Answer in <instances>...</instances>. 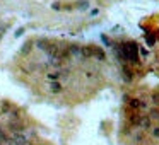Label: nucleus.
Returning a JSON list of instances; mask_svg holds the SVG:
<instances>
[{
	"label": "nucleus",
	"instance_id": "obj_1",
	"mask_svg": "<svg viewBox=\"0 0 159 145\" xmlns=\"http://www.w3.org/2000/svg\"><path fill=\"white\" fill-rule=\"evenodd\" d=\"M7 128L11 130L12 133H22V131H24V128H26V125L22 123L21 119H11V121H9V125H7Z\"/></svg>",
	"mask_w": 159,
	"mask_h": 145
},
{
	"label": "nucleus",
	"instance_id": "obj_2",
	"mask_svg": "<svg viewBox=\"0 0 159 145\" xmlns=\"http://www.w3.org/2000/svg\"><path fill=\"white\" fill-rule=\"evenodd\" d=\"M48 91L55 96H58L64 91V85H62V82H48Z\"/></svg>",
	"mask_w": 159,
	"mask_h": 145
},
{
	"label": "nucleus",
	"instance_id": "obj_3",
	"mask_svg": "<svg viewBox=\"0 0 159 145\" xmlns=\"http://www.w3.org/2000/svg\"><path fill=\"white\" fill-rule=\"evenodd\" d=\"M128 106L133 109V111H139V109H144L145 108V104H144V101H140V99H128Z\"/></svg>",
	"mask_w": 159,
	"mask_h": 145
},
{
	"label": "nucleus",
	"instance_id": "obj_4",
	"mask_svg": "<svg viewBox=\"0 0 159 145\" xmlns=\"http://www.w3.org/2000/svg\"><path fill=\"white\" fill-rule=\"evenodd\" d=\"M92 57H94V58H98L99 62H104V60H106L104 51H103L101 48H98V46H92Z\"/></svg>",
	"mask_w": 159,
	"mask_h": 145
},
{
	"label": "nucleus",
	"instance_id": "obj_5",
	"mask_svg": "<svg viewBox=\"0 0 159 145\" xmlns=\"http://www.w3.org/2000/svg\"><path fill=\"white\" fill-rule=\"evenodd\" d=\"M67 53H69V57H80V46L72 45V46L67 48Z\"/></svg>",
	"mask_w": 159,
	"mask_h": 145
},
{
	"label": "nucleus",
	"instance_id": "obj_6",
	"mask_svg": "<svg viewBox=\"0 0 159 145\" xmlns=\"http://www.w3.org/2000/svg\"><path fill=\"white\" fill-rule=\"evenodd\" d=\"M151 119H149V116H140V121H139V126L142 130H147V128H151Z\"/></svg>",
	"mask_w": 159,
	"mask_h": 145
},
{
	"label": "nucleus",
	"instance_id": "obj_7",
	"mask_svg": "<svg viewBox=\"0 0 159 145\" xmlns=\"http://www.w3.org/2000/svg\"><path fill=\"white\" fill-rule=\"evenodd\" d=\"M33 46H34V43H33V41H26V43H24L22 48H21V55H22V57H26L27 53L33 50Z\"/></svg>",
	"mask_w": 159,
	"mask_h": 145
},
{
	"label": "nucleus",
	"instance_id": "obj_8",
	"mask_svg": "<svg viewBox=\"0 0 159 145\" xmlns=\"http://www.w3.org/2000/svg\"><path fill=\"white\" fill-rule=\"evenodd\" d=\"M80 55L84 58H92V46H82L80 48Z\"/></svg>",
	"mask_w": 159,
	"mask_h": 145
},
{
	"label": "nucleus",
	"instance_id": "obj_9",
	"mask_svg": "<svg viewBox=\"0 0 159 145\" xmlns=\"http://www.w3.org/2000/svg\"><path fill=\"white\" fill-rule=\"evenodd\" d=\"M36 46L39 48L41 51H46L48 46H50V41H48V39H38V41H36Z\"/></svg>",
	"mask_w": 159,
	"mask_h": 145
},
{
	"label": "nucleus",
	"instance_id": "obj_10",
	"mask_svg": "<svg viewBox=\"0 0 159 145\" xmlns=\"http://www.w3.org/2000/svg\"><path fill=\"white\" fill-rule=\"evenodd\" d=\"M123 79L127 80V82H132V79H133V72L130 70L128 67H123Z\"/></svg>",
	"mask_w": 159,
	"mask_h": 145
},
{
	"label": "nucleus",
	"instance_id": "obj_11",
	"mask_svg": "<svg viewBox=\"0 0 159 145\" xmlns=\"http://www.w3.org/2000/svg\"><path fill=\"white\" fill-rule=\"evenodd\" d=\"M149 119L152 121V119H159V109L157 108H152L149 111Z\"/></svg>",
	"mask_w": 159,
	"mask_h": 145
},
{
	"label": "nucleus",
	"instance_id": "obj_12",
	"mask_svg": "<svg viewBox=\"0 0 159 145\" xmlns=\"http://www.w3.org/2000/svg\"><path fill=\"white\" fill-rule=\"evenodd\" d=\"M11 109H12V106L7 103V101H5V103H2V109H0L2 114H9V113H11Z\"/></svg>",
	"mask_w": 159,
	"mask_h": 145
},
{
	"label": "nucleus",
	"instance_id": "obj_13",
	"mask_svg": "<svg viewBox=\"0 0 159 145\" xmlns=\"http://www.w3.org/2000/svg\"><path fill=\"white\" fill-rule=\"evenodd\" d=\"M77 7L79 9H87L89 7V2L87 0H80V2H77Z\"/></svg>",
	"mask_w": 159,
	"mask_h": 145
},
{
	"label": "nucleus",
	"instance_id": "obj_14",
	"mask_svg": "<svg viewBox=\"0 0 159 145\" xmlns=\"http://www.w3.org/2000/svg\"><path fill=\"white\" fill-rule=\"evenodd\" d=\"M151 135H152L154 138H159V126H154V128H151Z\"/></svg>",
	"mask_w": 159,
	"mask_h": 145
},
{
	"label": "nucleus",
	"instance_id": "obj_15",
	"mask_svg": "<svg viewBox=\"0 0 159 145\" xmlns=\"http://www.w3.org/2000/svg\"><path fill=\"white\" fill-rule=\"evenodd\" d=\"M5 31H7V26H0V39L4 38V34H5Z\"/></svg>",
	"mask_w": 159,
	"mask_h": 145
},
{
	"label": "nucleus",
	"instance_id": "obj_16",
	"mask_svg": "<svg viewBox=\"0 0 159 145\" xmlns=\"http://www.w3.org/2000/svg\"><path fill=\"white\" fill-rule=\"evenodd\" d=\"M152 101H154V104H159V94H154V96H152Z\"/></svg>",
	"mask_w": 159,
	"mask_h": 145
},
{
	"label": "nucleus",
	"instance_id": "obj_17",
	"mask_svg": "<svg viewBox=\"0 0 159 145\" xmlns=\"http://www.w3.org/2000/svg\"><path fill=\"white\" fill-rule=\"evenodd\" d=\"M22 32H24V27H21V29H19V31H17V32H16V38L22 36Z\"/></svg>",
	"mask_w": 159,
	"mask_h": 145
},
{
	"label": "nucleus",
	"instance_id": "obj_18",
	"mask_svg": "<svg viewBox=\"0 0 159 145\" xmlns=\"http://www.w3.org/2000/svg\"><path fill=\"white\" fill-rule=\"evenodd\" d=\"M22 145H34V143H31V142L27 140V142H24V143H22Z\"/></svg>",
	"mask_w": 159,
	"mask_h": 145
},
{
	"label": "nucleus",
	"instance_id": "obj_19",
	"mask_svg": "<svg viewBox=\"0 0 159 145\" xmlns=\"http://www.w3.org/2000/svg\"><path fill=\"white\" fill-rule=\"evenodd\" d=\"M0 145H2V143H0Z\"/></svg>",
	"mask_w": 159,
	"mask_h": 145
}]
</instances>
